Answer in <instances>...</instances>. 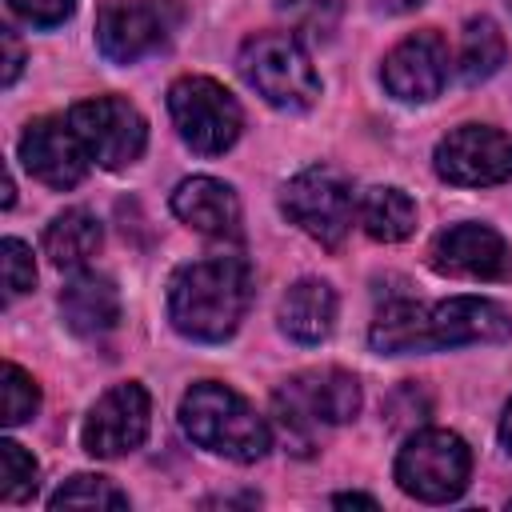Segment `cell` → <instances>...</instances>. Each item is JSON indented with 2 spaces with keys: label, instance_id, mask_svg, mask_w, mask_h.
<instances>
[{
  "label": "cell",
  "instance_id": "obj_28",
  "mask_svg": "<svg viewBox=\"0 0 512 512\" xmlns=\"http://www.w3.org/2000/svg\"><path fill=\"white\" fill-rule=\"evenodd\" d=\"M0 44H4V88H12L16 84V76H20V68H24V48H20V40H16V32L12 28H0Z\"/></svg>",
  "mask_w": 512,
  "mask_h": 512
},
{
  "label": "cell",
  "instance_id": "obj_30",
  "mask_svg": "<svg viewBox=\"0 0 512 512\" xmlns=\"http://www.w3.org/2000/svg\"><path fill=\"white\" fill-rule=\"evenodd\" d=\"M332 504H360V508H376V500L372 496H360V492H340V496H332Z\"/></svg>",
  "mask_w": 512,
  "mask_h": 512
},
{
  "label": "cell",
  "instance_id": "obj_7",
  "mask_svg": "<svg viewBox=\"0 0 512 512\" xmlns=\"http://www.w3.org/2000/svg\"><path fill=\"white\" fill-rule=\"evenodd\" d=\"M168 112L180 140L200 156L228 152L244 128V112L236 96L212 76H180L168 88Z\"/></svg>",
  "mask_w": 512,
  "mask_h": 512
},
{
  "label": "cell",
  "instance_id": "obj_27",
  "mask_svg": "<svg viewBox=\"0 0 512 512\" xmlns=\"http://www.w3.org/2000/svg\"><path fill=\"white\" fill-rule=\"evenodd\" d=\"M8 8L32 28H56L76 12V0H8Z\"/></svg>",
  "mask_w": 512,
  "mask_h": 512
},
{
  "label": "cell",
  "instance_id": "obj_4",
  "mask_svg": "<svg viewBox=\"0 0 512 512\" xmlns=\"http://www.w3.org/2000/svg\"><path fill=\"white\" fill-rule=\"evenodd\" d=\"M272 412L292 448L308 456L316 424H348L360 412V384L340 368H308L276 388Z\"/></svg>",
  "mask_w": 512,
  "mask_h": 512
},
{
  "label": "cell",
  "instance_id": "obj_19",
  "mask_svg": "<svg viewBox=\"0 0 512 512\" xmlns=\"http://www.w3.org/2000/svg\"><path fill=\"white\" fill-rule=\"evenodd\" d=\"M96 248H100V220L88 208H64L44 228V256L56 268L80 272L96 256Z\"/></svg>",
  "mask_w": 512,
  "mask_h": 512
},
{
  "label": "cell",
  "instance_id": "obj_15",
  "mask_svg": "<svg viewBox=\"0 0 512 512\" xmlns=\"http://www.w3.org/2000/svg\"><path fill=\"white\" fill-rule=\"evenodd\" d=\"M448 44L440 32L424 28V32H412L404 36L388 56H384V68H380V80L384 88L404 100V104H424L432 96H440V88L448 84Z\"/></svg>",
  "mask_w": 512,
  "mask_h": 512
},
{
  "label": "cell",
  "instance_id": "obj_31",
  "mask_svg": "<svg viewBox=\"0 0 512 512\" xmlns=\"http://www.w3.org/2000/svg\"><path fill=\"white\" fill-rule=\"evenodd\" d=\"M500 440H504V448L512 452V400H508V408H504V420H500Z\"/></svg>",
  "mask_w": 512,
  "mask_h": 512
},
{
  "label": "cell",
  "instance_id": "obj_18",
  "mask_svg": "<svg viewBox=\"0 0 512 512\" xmlns=\"http://www.w3.org/2000/svg\"><path fill=\"white\" fill-rule=\"evenodd\" d=\"M336 324V292L324 280H296L280 300V328L296 344H320Z\"/></svg>",
  "mask_w": 512,
  "mask_h": 512
},
{
  "label": "cell",
  "instance_id": "obj_9",
  "mask_svg": "<svg viewBox=\"0 0 512 512\" xmlns=\"http://www.w3.org/2000/svg\"><path fill=\"white\" fill-rule=\"evenodd\" d=\"M180 24L176 0H104L96 12V44L112 64H136L160 52Z\"/></svg>",
  "mask_w": 512,
  "mask_h": 512
},
{
  "label": "cell",
  "instance_id": "obj_23",
  "mask_svg": "<svg viewBox=\"0 0 512 512\" xmlns=\"http://www.w3.org/2000/svg\"><path fill=\"white\" fill-rule=\"evenodd\" d=\"M36 476L40 464L32 460V452H24L16 440H0V496L8 504H20L36 492Z\"/></svg>",
  "mask_w": 512,
  "mask_h": 512
},
{
  "label": "cell",
  "instance_id": "obj_10",
  "mask_svg": "<svg viewBox=\"0 0 512 512\" xmlns=\"http://www.w3.org/2000/svg\"><path fill=\"white\" fill-rule=\"evenodd\" d=\"M76 136L84 140L88 156L100 164V168H128L140 160L144 144H148V124L140 116L136 104H128L124 96H92V100H80L72 112H68Z\"/></svg>",
  "mask_w": 512,
  "mask_h": 512
},
{
  "label": "cell",
  "instance_id": "obj_1",
  "mask_svg": "<svg viewBox=\"0 0 512 512\" xmlns=\"http://www.w3.org/2000/svg\"><path fill=\"white\" fill-rule=\"evenodd\" d=\"M512 336V316L484 296H452L432 308L416 300H392L376 312L368 344L384 356L436 352L456 344H496Z\"/></svg>",
  "mask_w": 512,
  "mask_h": 512
},
{
  "label": "cell",
  "instance_id": "obj_8",
  "mask_svg": "<svg viewBox=\"0 0 512 512\" xmlns=\"http://www.w3.org/2000/svg\"><path fill=\"white\" fill-rule=\"evenodd\" d=\"M284 216L308 232L324 248H340V240L352 228V184L332 164H312L296 172L280 192Z\"/></svg>",
  "mask_w": 512,
  "mask_h": 512
},
{
  "label": "cell",
  "instance_id": "obj_6",
  "mask_svg": "<svg viewBox=\"0 0 512 512\" xmlns=\"http://www.w3.org/2000/svg\"><path fill=\"white\" fill-rule=\"evenodd\" d=\"M468 476H472V448L448 428L412 432L396 456V484L424 504L456 500L468 488Z\"/></svg>",
  "mask_w": 512,
  "mask_h": 512
},
{
  "label": "cell",
  "instance_id": "obj_5",
  "mask_svg": "<svg viewBox=\"0 0 512 512\" xmlns=\"http://www.w3.org/2000/svg\"><path fill=\"white\" fill-rule=\"evenodd\" d=\"M240 76L272 108L304 112L320 96V76L292 32H256L240 48Z\"/></svg>",
  "mask_w": 512,
  "mask_h": 512
},
{
  "label": "cell",
  "instance_id": "obj_16",
  "mask_svg": "<svg viewBox=\"0 0 512 512\" xmlns=\"http://www.w3.org/2000/svg\"><path fill=\"white\" fill-rule=\"evenodd\" d=\"M172 212L212 240H236L240 236V200L236 192L216 176H188L172 192Z\"/></svg>",
  "mask_w": 512,
  "mask_h": 512
},
{
  "label": "cell",
  "instance_id": "obj_22",
  "mask_svg": "<svg viewBox=\"0 0 512 512\" xmlns=\"http://www.w3.org/2000/svg\"><path fill=\"white\" fill-rule=\"evenodd\" d=\"M52 508H128V496L108 480V476H92L80 472L68 484H60L48 500Z\"/></svg>",
  "mask_w": 512,
  "mask_h": 512
},
{
  "label": "cell",
  "instance_id": "obj_17",
  "mask_svg": "<svg viewBox=\"0 0 512 512\" xmlns=\"http://www.w3.org/2000/svg\"><path fill=\"white\" fill-rule=\"evenodd\" d=\"M60 312L76 336H104L120 320V292L108 276L76 272L60 292Z\"/></svg>",
  "mask_w": 512,
  "mask_h": 512
},
{
  "label": "cell",
  "instance_id": "obj_12",
  "mask_svg": "<svg viewBox=\"0 0 512 512\" xmlns=\"http://www.w3.org/2000/svg\"><path fill=\"white\" fill-rule=\"evenodd\" d=\"M148 420H152V400H148L144 384H136V380L116 384L92 404V412L84 420V432H80L84 452H92L100 460H116L144 444Z\"/></svg>",
  "mask_w": 512,
  "mask_h": 512
},
{
  "label": "cell",
  "instance_id": "obj_29",
  "mask_svg": "<svg viewBox=\"0 0 512 512\" xmlns=\"http://www.w3.org/2000/svg\"><path fill=\"white\" fill-rule=\"evenodd\" d=\"M384 12H392V16H400V12H416L424 0H376Z\"/></svg>",
  "mask_w": 512,
  "mask_h": 512
},
{
  "label": "cell",
  "instance_id": "obj_11",
  "mask_svg": "<svg viewBox=\"0 0 512 512\" xmlns=\"http://www.w3.org/2000/svg\"><path fill=\"white\" fill-rule=\"evenodd\" d=\"M436 172L460 188H488L512 180V136L492 124H460L436 144Z\"/></svg>",
  "mask_w": 512,
  "mask_h": 512
},
{
  "label": "cell",
  "instance_id": "obj_3",
  "mask_svg": "<svg viewBox=\"0 0 512 512\" xmlns=\"http://www.w3.org/2000/svg\"><path fill=\"white\" fill-rule=\"evenodd\" d=\"M180 428L204 452H216L236 464H256L272 448V428L256 408L228 384L200 380L180 400Z\"/></svg>",
  "mask_w": 512,
  "mask_h": 512
},
{
  "label": "cell",
  "instance_id": "obj_26",
  "mask_svg": "<svg viewBox=\"0 0 512 512\" xmlns=\"http://www.w3.org/2000/svg\"><path fill=\"white\" fill-rule=\"evenodd\" d=\"M4 288H8V300L24 296L32 284H36V264H32V248L16 236L4 240Z\"/></svg>",
  "mask_w": 512,
  "mask_h": 512
},
{
  "label": "cell",
  "instance_id": "obj_25",
  "mask_svg": "<svg viewBox=\"0 0 512 512\" xmlns=\"http://www.w3.org/2000/svg\"><path fill=\"white\" fill-rule=\"evenodd\" d=\"M276 8L300 28V32H308V36H316V40H328L332 32H336V24H340V0H276Z\"/></svg>",
  "mask_w": 512,
  "mask_h": 512
},
{
  "label": "cell",
  "instance_id": "obj_2",
  "mask_svg": "<svg viewBox=\"0 0 512 512\" xmlns=\"http://www.w3.org/2000/svg\"><path fill=\"white\" fill-rule=\"evenodd\" d=\"M252 304V268L240 256H208L176 268L168 284V320L188 340H228Z\"/></svg>",
  "mask_w": 512,
  "mask_h": 512
},
{
  "label": "cell",
  "instance_id": "obj_13",
  "mask_svg": "<svg viewBox=\"0 0 512 512\" xmlns=\"http://www.w3.org/2000/svg\"><path fill=\"white\" fill-rule=\"evenodd\" d=\"M428 264L440 276H456V280H508L512 248L488 224H452L432 240Z\"/></svg>",
  "mask_w": 512,
  "mask_h": 512
},
{
  "label": "cell",
  "instance_id": "obj_14",
  "mask_svg": "<svg viewBox=\"0 0 512 512\" xmlns=\"http://www.w3.org/2000/svg\"><path fill=\"white\" fill-rule=\"evenodd\" d=\"M88 148L76 136L72 120L40 116L20 136V164L48 188H76L88 176Z\"/></svg>",
  "mask_w": 512,
  "mask_h": 512
},
{
  "label": "cell",
  "instance_id": "obj_20",
  "mask_svg": "<svg viewBox=\"0 0 512 512\" xmlns=\"http://www.w3.org/2000/svg\"><path fill=\"white\" fill-rule=\"evenodd\" d=\"M360 228L380 244H400L416 228V204L404 188H368L356 204Z\"/></svg>",
  "mask_w": 512,
  "mask_h": 512
},
{
  "label": "cell",
  "instance_id": "obj_24",
  "mask_svg": "<svg viewBox=\"0 0 512 512\" xmlns=\"http://www.w3.org/2000/svg\"><path fill=\"white\" fill-rule=\"evenodd\" d=\"M0 392H4V424L8 428H16V424H24V420H32L36 416V408H40V388H36V380L20 368V364H4L0 368Z\"/></svg>",
  "mask_w": 512,
  "mask_h": 512
},
{
  "label": "cell",
  "instance_id": "obj_21",
  "mask_svg": "<svg viewBox=\"0 0 512 512\" xmlns=\"http://www.w3.org/2000/svg\"><path fill=\"white\" fill-rule=\"evenodd\" d=\"M504 56H508L504 32L488 16H476V20L464 24V36H460V76L468 84H480L492 72H500Z\"/></svg>",
  "mask_w": 512,
  "mask_h": 512
}]
</instances>
